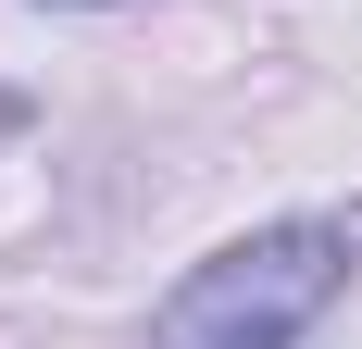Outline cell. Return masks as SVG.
<instances>
[{
  "label": "cell",
  "instance_id": "1",
  "mask_svg": "<svg viewBox=\"0 0 362 349\" xmlns=\"http://www.w3.org/2000/svg\"><path fill=\"white\" fill-rule=\"evenodd\" d=\"M337 287H350V237L337 225H262V237L213 249L150 312V349H300Z\"/></svg>",
  "mask_w": 362,
  "mask_h": 349
}]
</instances>
